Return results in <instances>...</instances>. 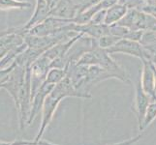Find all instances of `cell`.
<instances>
[{
    "mask_svg": "<svg viewBox=\"0 0 156 145\" xmlns=\"http://www.w3.org/2000/svg\"><path fill=\"white\" fill-rule=\"evenodd\" d=\"M55 86V84L44 82L42 84V86L39 88V90L37 91V93L35 94L34 98L31 101L30 113H29L27 123H26L27 125H30L31 122L35 119V117L37 115H38L40 110L43 109V105H44L45 99L48 97V95L51 94V92L52 91V89Z\"/></svg>",
    "mask_w": 156,
    "mask_h": 145,
    "instance_id": "cell-5",
    "label": "cell"
},
{
    "mask_svg": "<svg viewBox=\"0 0 156 145\" xmlns=\"http://www.w3.org/2000/svg\"><path fill=\"white\" fill-rule=\"evenodd\" d=\"M143 71L141 84L143 90L150 98V101H155V72L154 64L151 60L143 58Z\"/></svg>",
    "mask_w": 156,
    "mask_h": 145,
    "instance_id": "cell-3",
    "label": "cell"
},
{
    "mask_svg": "<svg viewBox=\"0 0 156 145\" xmlns=\"http://www.w3.org/2000/svg\"><path fill=\"white\" fill-rule=\"evenodd\" d=\"M37 145H38V144H37Z\"/></svg>",
    "mask_w": 156,
    "mask_h": 145,
    "instance_id": "cell-19",
    "label": "cell"
},
{
    "mask_svg": "<svg viewBox=\"0 0 156 145\" xmlns=\"http://www.w3.org/2000/svg\"><path fill=\"white\" fill-rule=\"evenodd\" d=\"M11 145H34V142L28 140H15L11 143Z\"/></svg>",
    "mask_w": 156,
    "mask_h": 145,
    "instance_id": "cell-15",
    "label": "cell"
},
{
    "mask_svg": "<svg viewBox=\"0 0 156 145\" xmlns=\"http://www.w3.org/2000/svg\"><path fill=\"white\" fill-rule=\"evenodd\" d=\"M68 72V65L65 69H59V68H51L48 72L47 77L45 79V82L51 84H57L66 77Z\"/></svg>",
    "mask_w": 156,
    "mask_h": 145,
    "instance_id": "cell-8",
    "label": "cell"
},
{
    "mask_svg": "<svg viewBox=\"0 0 156 145\" xmlns=\"http://www.w3.org/2000/svg\"><path fill=\"white\" fill-rule=\"evenodd\" d=\"M141 138H142V135H140V136L134 137V138L128 139V140H126V141H122V142H119V143H115V144H112V145H133V144H135L136 142H138Z\"/></svg>",
    "mask_w": 156,
    "mask_h": 145,
    "instance_id": "cell-14",
    "label": "cell"
},
{
    "mask_svg": "<svg viewBox=\"0 0 156 145\" xmlns=\"http://www.w3.org/2000/svg\"><path fill=\"white\" fill-rule=\"evenodd\" d=\"M120 39H121V37L112 35V34L102 36L101 38L98 39V46L101 48H105V50H107V48H109L114 45H115Z\"/></svg>",
    "mask_w": 156,
    "mask_h": 145,
    "instance_id": "cell-10",
    "label": "cell"
},
{
    "mask_svg": "<svg viewBox=\"0 0 156 145\" xmlns=\"http://www.w3.org/2000/svg\"><path fill=\"white\" fill-rule=\"evenodd\" d=\"M155 118H156V102H153V103L151 102L147 107V111L146 118H144V124H143L142 131L146 127H147L150 123L155 119Z\"/></svg>",
    "mask_w": 156,
    "mask_h": 145,
    "instance_id": "cell-11",
    "label": "cell"
},
{
    "mask_svg": "<svg viewBox=\"0 0 156 145\" xmlns=\"http://www.w3.org/2000/svg\"><path fill=\"white\" fill-rule=\"evenodd\" d=\"M31 4L28 2H23L20 0H0V9H13L20 8L23 9L26 7H30Z\"/></svg>",
    "mask_w": 156,
    "mask_h": 145,
    "instance_id": "cell-9",
    "label": "cell"
},
{
    "mask_svg": "<svg viewBox=\"0 0 156 145\" xmlns=\"http://www.w3.org/2000/svg\"><path fill=\"white\" fill-rule=\"evenodd\" d=\"M46 2L48 3V5H49L50 10H51V4H52V2H53V0H46Z\"/></svg>",
    "mask_w": 156,
    "mask_h": 145,
    "instance_id": "cell-16",
    "label": "cell"
},
{
    "mask_svg": "<svg viewBox=\"0 0 156 145\" xmlns=\"http://www.w3.org/2000/svg\"><path fill=\"white\" fill-rule=\"evenodd\" d=\"M107 51L110 54L117 52V53H124V54L132 55L141 59L146 58L144 47L141 43L126 38H121L115 45L107 48Z\"/></svg>",
    "mask_w": 156,
    "mask_h": 145,
    "instance_id": "cell-2",
    "label": "cell"
},
{
    "mask_svg": "<svg viewBox=\"0 0 156 145\" xmlns=\"http://www.w3.org/2000/svg\"><path fill=\"white\" fill-rule=\"evenodd\" d=\"M80 5L74 0H58L49 13V17L73 19L79 12Z\"/></svg>",
    "mask_w": 156,
    "mask_h": 145,
    "instance_id": "cell-4",
    "label": "cell"
},
{
    "mask_svg": "<svg viewBox=\"0 0 156 145\" xmlns=\"http://www.w3.org/2000/svg\"><path fill=\"white\" fill-rule=\"evenodd\" d=\"M127 11H128V8L125 6V5H122L119 3H116L114 5V6L107 9L105 24L110 26V25H112V24L118 22V21L125 16Z\"/></svg>",
    "mask_w": 156,
    "mask_h": 145,
    "instance_id": "cell-7",
    "label": "cell"
},
{
    "mask_svg": "<svg viewBox=\"0 0 156 145\" xmlns=\"http://www.w3.org/2000/svg\"><path fill=\"white\" fill-rule=\"evenodd\" d=\"M12 142H4V141H0V145H11Z\"/></svg>",
    "mask_w": 156,
    "mask_h": 145,
    "instance_id": "cell-17",
    "label": "cell"
},
{
    "mask_svg": "<svg viewBox=\"0 0 156 145\" xmlns=\"http://www.w3.org/2000/svg\"><path fill=\"white\" fill-rule=\"evenodd\" d=\"M118 3L125 5L128 9H140L146 1L144 0H118Z\"/></svg>",
    "mask_w": 156,
    "mask_h": 145,
    "instance_id": "cell-12",
    "label": "cell"
},
{
    "mask_svg": "<svg viewBox=\"0 0 156 145\" xmlns=\"http://www.w3.org/2000/svg\"><path fill=\"white\" fill-rule=\"evenodd\" d=\"M150 103H151V101H150L149 96L143 90L141 81H140L136 88V99H135V105L138 113V122H139L140 131H142L143 124L147 111V107Z\"/></svg>",
    "mask_w": 156,
    "mask_h": 145,
    "instance_id": "cell-6",
    "label": "cell"
},
{
    "mask_svg": "<svg viewBox=\"0 0 156 145\" xmlns=\"http://www.w3.org/2000/svg\"><path fill=\"white\" fill-rule=\"evenodd\" d=\"M106 12L107 10H101L99 12H97L94 17L91 19V20L88 23L92 24H105V19H106Z\"/></svg>",
    "mask_w": 156,
    "mask_h": 145,
    "instance_id": "cell-13",
    "label": "cell"
},
{
    "mask_svg": "<svg viewBox=\"0 0 156 145\" xmlns=\"http://www.w3.org/2000/svg\"><path fill=\"white\" fill-rule=\"evenodd\" d=\"M153 2H155V3H156V0H154V1H153Z\"/></svg>",
    "mask_w": 156,
    "mask_h": 145,
    "instance_id": "cell-18",
    "label": "cell"
},
{
    "mask_svg": "<svg viewBox=\"0 0 156 145\" xmlns=\"http://www.w3.org/2000/svg\"><path fill=\"white\" fill-rule=\"evenodd\" d=\"M61 100H62L61 98L52 95L51 93L50 95H48V97L45 99L44 105H43V109H42V122H41L39 132L37 133L35 139L33 140L34 145H37L40 140H42V136L44 135L46 129L51 122L53 115L55 113V110L57 109L59 103L61 102Z\"/></svg>",
    "mask_w": 156,
    "mask_h": 145,
    "instance_id": "cell-1",
    "label": "cell"
}]
</instances>
